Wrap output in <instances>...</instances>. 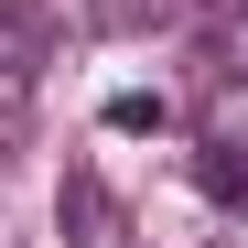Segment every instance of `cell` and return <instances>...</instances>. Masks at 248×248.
Here are the masks:
<instances>
[{
  "mask_svg": "<svg viewBox=\"0 0 248 248\" xmlns=\"http://www.w3.org/2000/svg\"><path fill=\"white\" fill-rule=\"evenodd\" d=\"M130 237V216H119V194L97 173H65V248H119Z\"/></svg>",
  "mask_w": 248,
  "mask_h": 248,
  "instance_id": "1",
  "label": "cell"
},
{
  "mask_svg": "<svg viewBox=\"0 0 248 248\" xmlns=\"http://www.w3.org/2000/svg\"><path fill=\"white\" fill-rule=\"evenodd\" d=\"M194 184L216 194V205H248V151H227V140H205V151H194Z\"/></svg>",
  "mask_w": 248,
  "mask_h": 248,
  "instance_id": "2",
  "label": "cell"
},
{
  "mask_svg": "<svg viewBox=\"0 0 248 248\" xmlns=\"http://www.w3.org/2000/svg\"><path fill=\"white\" fill-rule=\"evenodd\" d=\"M162 11H173V0H87V22H97V32H151Z\"/></svg>",
  "mask_w": 248,
  "mask_h": 248,
  "instance_id": "3",
  "label": "cell"
},
{
  "mask_svg": "<svg viewBox=\"0 0 248 248\" xmlns=\"http://www.w3.org/2000/svg\"><path fill=\"white\" fill-rule=\"evenodd\" d=\"M108 130H173V108H162V97H140V87H130V97H108Z\"/></svg>",
  "mask_w": 248,
  "mask_h": 248,
  "instance_id": "4",
  "label": "cell"
},
{
  "mask_svg": "<svg viewBox=\"0 0 248 248\" xmlns=\"http://www.w3.org/2000/svg\"><path fill=\"white\" fill-rule=\"evenodd\" d=\"M216 65H227V76H248V0L216 22Z\"/></svg>",
  "mask_w": 248,
  "mask_h": 248,
  "instance_id": "5",
  "label": "cell"
},
{
  "mask_svg": "<svg viewBox=\"0 0 248 248\" xmlns=\"http://www.w3.org/2000/svg\"><path fill=\"white\" fill-rule=\"evenodd\" d=\"M216 248H248V227H227V237H216Z\"/></svg>",
  "mask_w": 248,
  "mask_h": 248,
  "instance_id": "6",
  "label": "cell"
}]
</instances>
